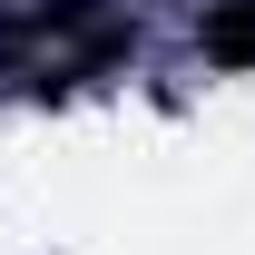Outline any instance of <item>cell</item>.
I'll use <instances>...</instances> for the list:
<instances>
[{
	"instance_id": "cell-1",
	"label": "cell",
	"mask_w": 255,
	"mask_h": 255,
	"mask_svg": "<svg viewBox=\"0 0 255 255\" xmlns=\"http://www.w3.org/2000/svg\"><path fill=\"white\" fill-rule=\"evenodd\" d=\"M196 39H206V59H226V69H255V0H216V10L196 20Z\"/></svg>"
}]
</instances>
